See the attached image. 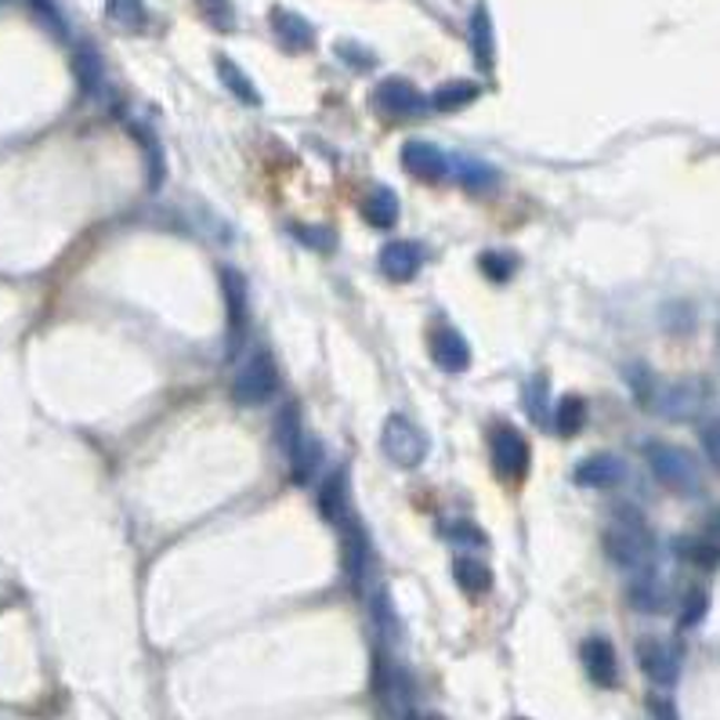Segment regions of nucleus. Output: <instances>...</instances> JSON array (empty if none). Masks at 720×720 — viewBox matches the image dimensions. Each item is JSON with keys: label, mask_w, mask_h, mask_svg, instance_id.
Returning <instances> with one entry per match:
<instances>
[{"label": "nucleus", "mask_w": 720, "mask_h": 720, "mask_svg": "<svg viewBox=\"0 0 720 720\" xmlns=\"http://www.w3.org/2000/svg\"><path fill=\"white\" fill-rule=\"evenodd\" d=\"M272 33L275 40L290 51V54H301V51H312L315 48V30H312V22L297 16V11H290V8H272Z\"/></svg>", "instance_id": "obj_16"}, {"label": "nucleus", "mask_w": 720, "mask_h": 720, "mask_svg": "<svg viewBox=\"0 0 720 720\" xmlns=\"http://www.w3.org/2000/svg\"><path fill=\"white\" fill-rule=\"evenodd\" d=\"M622 478H627V464L616 453H594L572 470V481L579 489H616Z\"/></svg>", "instance_id": "obj_12"}, {"label": "nucleus", "mask_w": 720, "mask_h": 720, "mask_svg": "<svg viewBox=\"0 0 720 720\" xmlns=\"http://www.w3.org/2000/svg\"><path fill=\"white\" fill-rule=\"evenodd\" d=\"M30 4H33V11L40 16V22L51 26L54 37H65V22L59 16V8H54V0H30Z\"/></svg>", "instance_id": "obj_35"}, {"label": "nucleus", "mask_w": 720, "mask_h": 720, "mask_svg": "<svg viewBox=\"0 0 720 720\" xmlns=\"http://www.w3.org/2000/svg\"><path fill=\"white\" fill-rule=\"evenodd\" d=\"M478 268H481V275H486V280L507 283L510 275H515V268H518V257L515 254H504V251H486V254L478 257Z\"/></svg>", "instance_id": "obj_29"}, {"label": "nucleus", "mask_w": 720, "mask_h": 720, "mask_svg": "<svg viewBox=\"0 0 720 720\" xmlns=\"http://www.w3.org/2000/svg\"><path fill=\"white\" fill-rule=\"evenodd\" d=\"M449 174L456 178L460 185H467V189H475V192H486V189H493L496 185V174L489 163H481V160H470V156H456V160H449Z\"/></svg>", "instance_id": "obj_26"}, {"label": "nucleus", "mask_w": 720, "mask_h": 720, "mask_svg": "<svg viewBox=\"0 0 720 720\" xmlns=\"http://www.w3.org/2000/svg\"><path fill=\"white\" fill-rule=\"evenodd\" d=\"M470 51H475L478 69H486V73L496 65V37H493V16L486 0L470 11Z\"/></svg>", "instance_id": "obj_18"}, {"label": "nucleus", "mask_w": 720, "mask_h": 720, "mask_svg": "<svg viewBox=\"0 0 720 720\" xmlns=\"http://www.w3.org/2000/svg\"><path fill=\"white\" fill-rule=\"evenodd\" d=\"M363 217H366V225H373L377 232H392L398 225V196L384 185L373 189L363 200Z\"/></svg>", "instance_id": "obj_21"}, {"label": "nucleus", "mask_w": 720, "mask_h": 720, "mask_svg": "<svg viewBox=\"0 0 720 720\" xmlns=\"http://www.w3.org/2000/svg\"><path fill=\"white\" fill-rule=\"evenodd\" d=\"M702 449L710 456V464L720 470V420H710L702 427Z\"/></svg>", "instance_id": "obj_37"}, {"label": "nucleus", "mask_w": 720, "mask_h": 720, "mask_svg": "<svg viewBox=\"0 0 720 720\" xmlns=\"http://www.w3.org/2000/svg\"><path fill=\"white\" fill-rule=\"evenodd\" d=\"M518 720H525V717H518Z\"/></svg>", "instance_id": "obj_41"}, {"label": "nucleus", "mask_w": 720, "mask_h": 720, "mask_svg": "<svg viewBox=\"0 0 720 720\" xmlns=\"http://www.w3.org/2000/svg\"><path fill=\"white\" fill-rule=\"evenodd\" d=\"M275 392H280V366H275L268 348H254L232 381V403L265 406Z\"/></svg>", "instance_id": "obj_3"}, {"label": "nucleus", "mask_w": 720, "mask_h": 720, "mask_svg": "<svg viewBox=\"0 0 720 720\" xmlns=\"http://www.w3.org/2000/svg\"><path fill=\"white\" fill-rule=\"evenodd\" d=\"M706 539H710V544L720 550V510H717V515L710 518V533H706Z\"/></svg>", "instance_id": "obj_39"}, {"label": "nucleus", "mask_w": 720, "mask_h": 720, "mask_svg": "<svg viewBox=\"0 0 720 720\" xmlns=\"http://www.w3.org/2000/svg\"><path fill=\"white\" fill-rule=\"evenodd\" d=\"M290 232H294V240L301 246H312V251L318 254H329L334 251V232H326V229H315V225H290Z\"/></svg>", "instance_id": "obj_32"}, {"label": "nucleus", "mask_w": 720, "mask_h": 720, "mask_svg": "<svg viewBox=\"0 0 720 720\" xmlns=\"http://www.w3.org/2000/svg\"><path fill=\"white\" fill-rule=\"evenodd\" d=\"M478 94H481V84H475V80H449V84H442L427 102H432V109H438V113H460V109H467Z\"/></svg>", "instance_id": "obj_22"}, {"label": "nucleus", "mask_w": 720, "mask_h": 720, "mask_svg": "<svg viewBox=\"0 0 720 720\" xmlns=\"http://www.w3.org/2000/svg\"><path fill=\"white\" fill-rule=\"evenodd\" d=\"M453 579L467 594H489L493 590V572L481 565V558H470V554H456L453 558Z\"/></svg>", "instance_id": "obj_23"}, {"label": "nucleus", "mask_w": 720, "mask_h": 720, "mask_svg": "<svg viewBox=\"0 0 720 720\" xmlns=\"http://www.w3.org/2000/svg\"><path fill=\"white\" fill-rule=\"evenodd\" d=\"M398 160H403V171L417 182H442L449 174V156L432 142H406Z\"/></svg>", "instance_id": "obj_11"}, {"label": "nucleus", "mask_w": 720, "mask_h": 720, "mask_svg": "<svg viewBox=\"0 0 720 720\" xmlns=\"http://www.w3.org/2000/svg\"><path fill=\"white\" fill-rule=\"evenodd\" d=\"M214 65H217V77H221V84H225L235 99H240L243 105H261V91L254 88V80L243 73L240 65H235L229 54H217L214 59Z\"/></svg>", "instance_id": "obj_24"}, {"label": "nucleus", "mask_w": 720, "mask_h": 720, "mask_svg": "<svg viewBox=\"0 0 720 720\" xmlns=\"http://www.w3.org/2000/svg\"><path fill=\"white\" fill-rule=\"evenodd\" d=\"M105 19L123 33H142L149 26L145 0H105Z\"/></svg>", "instance_id": "obj_25"}, {"label": "nucleus", "mask_w": 720, "mask_h": 720, "mask_svg": "<svg viewBox=\"0 0 720 720\" xmlns=\"http://www.w3.org/2000/svg\"><path fill=\"white\" fill-rule=\"evenodd\" d=\"M489 460H493V470L500 478H507V481L525 478L529 475V464H533L529 438L510 424L489 427Z\"/></svg>", "instance_id": "obj_5"}, {"label": "nucleus", "mask_w": 720, "mask_h": 720, "mask_svg": "<svg viewBox=\"0 0 720 720\" xmlns=\"http://www.w3.org/2000/svg\"><path fill=\"white\" fill-rule=\"evenodd\" d=\"M427 352H432V363L446 373H464L470 366V344L456 326L438 323L427 329Z\"/></svg>", "instance_id": "obj_9"}, {"label": "nucleus", "mask_w": 720, "mask_h": 720, "mask_svg": "<svg viewBox=\"0 0 720 720\" xmlns=\"http://www.w3.org/2000/svg\"><path fill=\"white\" fill-rule=\"evenodd\" d=\"M200 16L214 26V30H232L235 26V4L232 0H196Z\"/></svg>", "instance_id": "obj_31"}, {"label": "nucleus", "mask_w": 720, "mask_h": 720, "mask_svg": "<svg viewBox=\"0 0 720 720\" xmlns=\"http://www.w3.org/2000/svg\"><path fill=\"white\" fill-rule=\"evenodd\" d=\"M381 449L395 467L413 470V467H420L427 460V449H432V446H427V435L406 417V413H392V417L384 420Z\"/></svg>", "instance_id": "obj_4"}, {"label": "nucleus", "mask_w": 720, "mask_h": 720, "mask_svg": "<svg viewBox=\"0 0 720 720\" xmlns=\"http://www.w3.org/2000/svg\"><path fill=\"white\" fill-rule=\"evenodd\" d=\"M373 102H377V109L387 120H420L427 109H432V102L424 99V91L417 84H409V80H403V77L381 80Z\"/></svg>", "instance_id": "obj_7"}, {"label": "nucleus", "mask_w": 720, "mask_h": 720, "mask_svg": "<svg viewBox=\"0 0 720 720\" xmlns=\"http://www.w3.org/2000/svg\"><path fill=\"white\" fill-rule=\"evenodd\" d=\"M221 280V301H225V315H229V355H235L246 329V315H251V283L246 275L232 265H221L217 272Z\"/></svg>", "instance_id": "obj_6"}, {"label": "nucleus", "mask_w": 720, "mask_h": 720, "mask_svg": "<svg viewBox=\"0 0 720 720\" xmlns=\"http://www.w3.org/2000/svg\"><path fill=\"white\" fill-rule=\"evenodd\" d=\"M627 377H630V387H633V395L641 398L645 406L652 403V392H656V381H652V373H648L645 366H630V369H627Z\"/></svg>", "instance_id": "obj_33"}, {"label": "nucleus", "mask_w": 720, "mask_h": 720, "mask_svg": "<svg viewBox=\"0 0 720 720\" xmlns=\"http://www.w3.org/2000/svg\"><path fill=\"white\" fill-rule=\"evenodd\" d=\"M409 720H438V717H409Z\"/></svg>", "instance_id": "obj_40"}, {"label": "nucleus", "mask_w": 720, "mask_h": 720, "mask_svg": "<svg viewBox=\"0 0 720 720\" xmlns=\"http://www.w3.org/2000/svg\"><path fill=\"white\" fill-rule=\"evenodd\" d=\"M73 73H77L80 91H84L88 99H99V94H105V65H102V54L94 51V44H77Z\"/></svg>", "instance_id": "obj_19"}, {"label": "nucleus", "mask_w": 720, "mask_h": 720, "mask_svg": "<svg viewBox=\"0 0 720 720\" xmlns=\"http://www.w3.org/2000/svg\"><path fill=\"white\" fill-rule=\"evenodd\" d=\"M702 616H706V594L691 590L681 605V627H696V622H702Z\"/></svg>", "instance_id": "obj_34"}, {"label": "nucleus", "mask_w": 720, "mask_h": 720, "mask_svg": "<svg viewBox=\"0 0 720 720\" xmlns=\"http://www.w3.org/2000/svg\"><path fill=\"white\" fill-rule=\"evenodd\" d=\"M702 403H706L702 384L673 381V384H656L652 403H648V406H652L659 417H667V420H691V417H699Z\"/></svg>", "instance_id": "obj_8"}, {"label": "nucleus", "mask_w": 720, "mask_h": 720, "mask_svg": "<svg viewBox=\"0 0 720 720\" xmlns=\"http://www.w3.org/2000/svg\"><path fill=\"white\" fill-rule=\"evenodd\" d=\"M627 601L645 616H659L667 608V584L648 569V572H633V584L627 587Z\"/></svg>", "instance_id": "obj_17"}, {"label": "nucleus", "mask_w": 720, "mask_h": 720, "mask_svg": "<svg viewBox=\"0 0 720 720\" xmlns=\"http://www.w3.org/2000/svg\"><path fill=\"white\" fill-rule=\"evenodd\" d=\"M318 510H323V518L334 525V529H341L344 521L355 518L348 467H337V470H329V475H326L323 489H318Z\"/></svg>", "instance_id": "obj_13"}, {"label": "nucleus", "mask_w": 720, "mask_h": 720, "mask_svg": "<svg viewBox=\"0 0 720 720\" xmlns=\"http://www.w3.org/2000/svg\"><path fill=\"white\" fill-rule=\"evenodd\" d=\"M601 544H605L608 558H612L619 569H627V572H648V569H652V561H656V539H652V533H648V525L641 518L608 525Z\"/></svg>", "instance_id": "obj_2"}, {"label": "nucleus", "mask_w": 720, "mask_h": 720, "mask_svg": "<svg viewBox=\"0 0 720 720\" xmlns=\"http://www.w3.org/2000/svg\"><path fill=\"white\" fill-rule=\"evenodd\" d=\"M677 550H681V558L702 565V569H713V565L720 561V550L706 536L702 539H677Z\"/></svg>", "instance_id": "obj_30"}, {"label": "nucleus", "mask_w": 720, "mask_h": 720, "mask_svg": "<svg viewBox=\"0 0 720 720\" xmlns=\"http://www.w3.org/2000/svg\"><path fill=\"white\" fill-rule=\"evenodd\" d=\"M637 662H641L648 681L662 684V688H670L677 681V673H681V656H677V648L659 641V637H641V641H637Z\"/></svg>", "instance_id": "obj_10"}, {"label": "nucleus", "mask_w": 720, "mask_h": 720, "mask_svg": "<svg viewBox=\"0 0 720 720\" xmlns=\"http://www.w3.org/2000/svg\"><path fill=\"white\" fill-rule=\"evenodd\" d=\"M579 659H584V670L598 688H612L619 681L616 648L608 637H587V641L579 645Z\"/></svg>", "instance_id": "obj_14"}, {"label": "nucleus", "mask_w": 720, "mask_h": 720, "mask_svg": "<svg viewBox=\"0 0 720 720\" xmlns=\"http://www.w3.org/2000/svg\"><path fill=\"white\" fill-rule=\"evenodd\" d=\"M337 54H341V59H352L355 69H369V65H373V54L363 51V48H355V44H341Z\"/></svg>", "instance_id": "obj_38"}, {"label": "nucleus", "mask_w": 720, "mask_h": 720, "mask_svg": "<svg viewBox=\"0 0 720 720\" xmlns=\"http://www.w3.org/2000/svg\"><path fill=\"white\" fill-rule=\"evenodd\" d=\"M449 539H456V544H470V547H486V533L475 529L470 521H453V529H446Z\"/></svg>", "instance_id": "obj_36"}, {"label": "nucleus", "mask_w": 720, "mask_h": 720, "mask_svg": "<svg viewBox=\"0 0 720 720\" xmlns=\"http://www.w3.org/2000/svg\"><path fill=\"white\" fill-rule=\"evenodd\" d=\"M286 460H290V475H294L297 486H308L318 475V464H323V446H318L315 435L304 432L294 446L286 449Z\"/></svg>", "instance_id": "obj_20"}, {"label": "nucleus", "mask_w": 720, "mask_h": 720, "mask_svg": "<svg viewBox=\"0 0 720 720\" xmlns=\"http://www.w3.org/2000/svg\"><path fill=\"white\" fill-rule=\"evenodd\" d=\"M584 424H587V403L579 395H565L558 409H554V427H558V435L572 438L584 432Z\"/></svg>", "instance_id": "obj_28"}, {"label": "nucleus", "mask_w": 720, "mask_h": 720, "mask_svg": "<svg viewBox=\"0 0 720 720\" xmlns=\"http://www.w3.org/2000/svg\"><path fill=\"white\" fill-rule=\"evenodd\" d=\"M420 265H424L420 243H413V240H392V243L381 246V272H384L392 283H409L413 275L420 272Z\"/></svg>", "instance_id": "obj_15"}, {"label": "nucleus", "mask_w": 720, "mask_h": 720, "mask_svg": "<svg viewBox=\"0 0 720 720\" xmlns=\"http://www.w3.org/2000/svg\"><path fill=\"white\" fill-rule=\"evenodd\" d=\"M645 460L652 478L662 489H670L677 496H696L702 493V470L696 464V456L681 446H670V442H648L645 446Z\"/></svg>", "instance_id": "obj_1"}, {"label": "nucleus", "mask_w": 720, "mask_h": 720, "mask_svg": "<svg viewBox=\"0 0 720 720\" xmlns=\"http://www.w3.org/2000/svg\"><path fill=\"white\" fill-rule=\"evenodd\" d=\"M131 134L142 142L145 149V163H149V189H160L163 178H168V163H163V149H160V138L152 134L145 123H131Z\"/></svg>", "instance_id": "obj_27"}]
</instances>
